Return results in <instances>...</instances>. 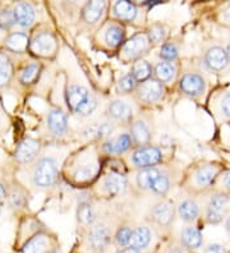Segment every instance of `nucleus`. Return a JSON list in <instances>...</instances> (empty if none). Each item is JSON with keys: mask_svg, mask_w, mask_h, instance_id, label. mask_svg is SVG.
Segmentation results:
<instances>
[{"mask_svg": "<svg viewBox=\"0 0 230 253\" xmlns=\"http://www.w3.org/2000/svg\"><path fill=\"white\" fill-rule=\"evenodd\" d=\"M58 176V167L55 160L50 158L41 159L36 165L34 173V183L37 187L46 188L54 184Z\"/></svg>", "mask_w": 230, "mask_h": 253, "instance_id": "1", "label": "nucleus"}, {"mask_svg": "<svg viewBox=\"0 0 230 253\" xmlns=\"http://www.w3.org/2000/svg\"><path fill=\"white\" fill-rule=\"evenodd\" d=\"M230 198L224 193H216L210 198L209 207H207V221L210 224H219L223 221V217L229 210Z\"/></svg>", "mask_w": 230, "mask_h": 253, "instance_id": "2", "label": "nucleus"}, {"mask_svg": "<svg viewBox=\"0 0 230 253\" xmlns=\"http://www.w3.org/2000/svg\"><path fill=\"white\" fill-rule=\"evenodd\" d=\"M163 159V154L159 148L153 147V146H146V147L138 148L137 151L133 154V163L136 167L139 168H152L153 165H156Z\"/></svg>", "mask_w": 230, "mask_h": 253, "instance_id": "3", "label": "nucleus"}, {"mask_svg": "<svg viewBox=\"0 0 230 253\" xmlns=\"http://www.w3.org/2000/svg\"><path fill=\"white\" fill-rule=\"evenodd\" d=\"M40 142L34 138L23 139L15 150V160L21 164H28L40 152Z\"/></svg>", "mask_w": 230, "mask_h": 253, "instance_id": "4", "label": "nucleus"}, {"mask_svg": "<svg viewBox=\"0 0 230 253\" xmlns=\"http://www.w3.org/2000/svg\"><path fill=\"white\" fill-rule=\"evenodd\" d=\"M181 90L185 95L189 96H198L205 92L206 90V82L197 73H187L184 74L181 81Z\"/></svg>", "mask_w": 230, "mask_h": 253, "instance_id": "5", "label": "nucleus"}, {"mask_svg": "<svg viewBox=\"0 0 230 253\" xmlns=\"http://www.w3.org/2000/svg\"><path fill=\"white\" fill-rule=\"evenodd\" d=\"M164 92L163 84L156 80L144 81L141 86L138 87L137 95L138 99H141L144 102H155L161 97Z\"/></svg>", "mask_w": 230, "mask_h": 253, "instance_id": "6", "label": "nucleus"}, {"mask_svg": "<svg viewBox=\"0 0 230 253\" xmlns=\"http://www.w3.org/2000/svg\"><path fill=\"white\" fill-rule=\"evenodd\" d=\"M89 242L91 244V248L96 252H102L106 250V247L110 243V232L102 224L95 225L90 230Z\"/></svg>", "mask_w": 230, "mask_h": 253, "instance_id": "7", "label": "nucleus"}, {"mask_svg": "<svg viewBox=\"0 0 230 253\" xmlns=\"http://www.w3.org/2000/svg\"><path fill=\"white\" fill-rule=\"evenodd\" d=\"M205 63L211 71L221 72L227 68L229 60H228L227 53L223 47L212 46L206 51Z\"/></svg>", "mask_w": 230, "mask_h": 253, "instance_id": "8", "label": "nucleus"}, {"mask_svg": "<svg viewBox=\"0 0 230 253\" xmlns=\"http://www.w3.org/2000/svg\"><path fill=\"white\" fill-rule=\"evenodd\" d=\"M31 49L39 55H49L55 49V37L50 32H43L37 35L34 41L31 42Z\"/></svg>", "mask_w": 230, "mask_h": 253, "instance_id": "9", "label": "nucleus"}, {"mask_svg": "<svg viewBox=\"0 0 230 253\" xmlns=\"http://www.w3.org/2000/svg\"><path fill=\"white\" fill-rule=\"evenodd\" d=\"M13 16H14L15 23H18L21 27L27 28L32 26L35 22L36 14L32 5L28 3H19L14 6L13 9Z\"/></svg>", "mask_w": 230, "mask_h": 253, "instance_id": "10", "label": "nucleus"}, {"mask_svg": "<svg viewBox=\"0 0 230 253\" xmlns=\"http://www.w3.org/2000/svg\"><path fill=\"white\" fill-rule=\"evenodd\" d=\"M152 216L155 219V221L157 224H160V225H169L174 220V207L168 201L161 202V204H157L152 209Z\"/></svg>", "mask_w": 230, "mask_h": 253, "instance_id": "11", "label": "nucleus"}, {"mask_svg": "<svg viewBox=\"0 0 230 253\" xmlns=\"http://www.w3.org/2000/svg\"><path fill=\"white\" fill-rule=\"evenodd\" d=\"M47 126H49V129L56 136L64 134L68 128L67 115L59 109L51 110L47 115Z\"/></svg>", "mask_w": 230, "mask_h": 253, "instance_id": "12", "label": "nucleus"}, {"mask_svg": "<svg viewBox=\"0 0 230 253\" xmlns=\"http://www.w3.org/2000/svg\"><path fill=\"white\" fill-rule=\"evenodd\" d=\"M148 47V39L144 35H136L124 45V53L129 58H138Z\"/></svg>", "mask_w": 230, "mask_h": 253, "instance_id": "13", "label": "nucleus"}, {"mask_svg": "<svg viewBox=\"0 0 230 253\" xmlns=\"http://www.w3.org/2000/svg\"><path fill=\"white\" fill-rule=\"evenodd\" d=\"M216 175H218V168L211 164H206V165H201L197 169L196 174H194V180H196L197 185L206 188V187L211 185Z\"/></svg>", "mask_w": 230, "mask_h": 253, "instance_id": "14", "label": "nucleus"}, {"mask_svg": "<svg viewBox=\"0 0 230 253\" xmlns=\"http://www.w3.org/2000/svg\"><path fill=\"white\" fill-rule=\"evenodd\" d=\"M90 92L87 88L82 86H72L67 92V102L68 106L73 111L78 110L83 102L90 97Z\"/></svg>", "mask_w": 230, "mask_h": 253, "instance_id": "15", "label": "nucleus"}, {"mask_svg": "<svg viewBox=\"0 0 230 253\" xmlns=\"http://www.w3.org/2000/svg\"><path fill=\"white\" fill-rule=\"evenodd\" d=\"M151 241V232L146 226H138L137 229L132 230L131 241H129V247L135 250H143L148 246Z\"/></svg>", "mask_w": 230, "mask_h": 253, "instance_id": "16", "label": "nucleus"}, {"mask_svg": "<svg viewBox=\"0 0 230 253\" xmlns=\"http://www.w3.org/2000/svg\"><path fill=\"white\" fill-rule=\"evenodd\" d=\"M131 145H132V137L129 134H122V136L105 143L104 151L107 154H122V152L127 151Z\"/></svg>", "mask_w": 230, "mask_h": 253, "instance_id": "17", "label": "nucleus"}, {"mask_svg": "<svg viewBox=\"0 0 230 253\" xmlns=\"http://www.w3.org/2000/svg\"><path fill=\"white\" fill-rule=\"evenodd\" d=\"M182 242L189 250H197L202 246V234L197 228L188 226L182 230Z\"/></svg>", "mask_w": 230, "mask_h": 253, "instance_id": "18", "label": "nucleus"}, {"mask_svg": "<svg viewBox=\"0 0 230 253\" xmlns=\"http://www.w3.org/2000/svg\"><path fill=\"white\" fill-rule=\"evenodd\" d=\"M105 189L111 195H119L127 187L126 176L119 173H110L105 178Z\"/></svg>", "mask_w": 230, "mask_h": 253, "instance_id": "19", "label": "nucleus"}, {"mask_svg": "<svg viewBox=\"0 0 230 253\" xmlns=\"http://www.w3.org/2000/svg\"><path fill=\"white\" fill-rule=\"evenodd\" d=\"M5 46L14 53H25L28 47V36L23 32H14L5 39Z\"/></svg>", "mask_w": 230, "mask_h": 253, "instance_id": "20", "label": "nucleus"}, {"mask_svg": "<svg viewBox=\"0 0 230 253\" xmlns=\"http://www.w3.org/2000/svg\"><path fill=\"white\" fill-rule=\"evenodd\" d=\"M49 239L46 235H35L25 244L23 253H46L49 250Z\"/></svg>", "mask_w": 230, "mask_h": 253, "instance_id": "21", "label": "nucleus"}, {"mask_svg": "<svg viewBox=\"0 0 230 253\" xmlns=\"http://www.w3.org/2000/svg\"><path fill=\"white\" fill-rule=\"evenodd\" d=\"M105 9L104 1H90L86 4L83 9V19L89 23H95L102 16V12Z\"/></svg>", "mask_w": 230, "mask_h": 253, "instance_id": "22", "label": "nucleus"}, {"mask_svg": "<svg viewBox=\"0 0 230 253\" xmlns=\"http://www.w3.org/2000/svg\"><path fill=\"white\" fill-rule=\"evenodd\" d=\"M114 13L123 21H133L137 17V8L129 1H117L114 5Z\"/></svg>", "mask_w": 230, "mask_h": 253, "instance_id": "23", "label": "nucleus"}, {"mask_svg": "<svg viewBox=\"0 0 230 253\" xmlns=\"http://www.w3.org/2000/svg\"><path fill=\"white\" fill-rule=\"evenodd\" d=\"M109 115L117 121H128L132 117V108L123 101H113L109 105Z\"/></svg>", "mask_w": 230, "mask_h": 253, "instance_id": "24", "label": "nucleus"}, {"mask_svg": "<svg viewBox=\"0 0 230 253\" xmlns=\"http://www.w3.org/2000/svg\"><path fill=\"white\" fill-rule=\"evenodd\" d=\"M178 212L181 219L184 220V221H188V222L194 221L199 213L198 205L192 200H185L179 205Z\"/></svg>", "mask_w": 230, "mask_h": 253, "instance_id": "25", "label": "nucleus"}, {"mask_svg": "<svg viewBox=\"0 0 230 253\" xmlns=\"http://www.w3.org/2000/svg\"><path fill=\"white\" fill-rule=\"evenodd\" d=\"M159 175V170L155 169V168H146V169L141 170L137 175L138 187L142 189L151 188L152 183L155 182V179H156Z\"/></svg>", "mask_w": 230, "mask_h": 253, "instance_id": "26", "label": "nucleus"}, {"mask_svg": "<svg viewBox=\"0 0 230 253\" xmlns=\"http://www.w3.org/2000/svg\"><path fill=\"white\" fill-rule=\"evenodd\" d=\"M13 76L12 60L5 53H0V87L5 86Z\"/></svg>", "mask_w": 230, "mask_h": 253, "instance_id": "27", "label": "nucleus"}, {"mask_svg": "<svg viewBox=\"0 0 230 253\" xmlns=\"http://www.w3.org/2000/svg\"><path fill=\"white\" fill-rule=\"evenodd\" d=\"M132 137L138 145H146L151 138L148 126L143 122H136L132 126Z\"/></svg>", "mask_w": 230, "mask_h": 253, "instance_id": "28", "label": "nucleus"}, {"mask_svg": "<svg viewBox=\"0 0 230 253\" xmlns=\"http://www.w3.org/2000/svg\"><path fill=\"white\" fill-rule=\"evenodd\" d=\"M155 74L159 82H170L175 76V67L173 63L160 62L155 67Z\"/></svg>", "mask_w": 230, "mask_h": 253, "instance_id": "29", "label": "nucleus"}, {"mask_svg": "<svg viewBox=\"0 0 230 253\" xmlns=\"http://www.w3.org/2000/svg\"><path fill=\"white\" fill-rule=\"evenodd\" d=\"M151 72H152V69H151V65L148 64L147 62L141 60V62L136 63L135 67H133L132 76L136 81L144 82V81L150 80Z\"/></svg>", "mask_w": 230, "mask_h": 253, "instance_id": "30", "label": "nucleus"}, {"mask_svg": "<svg viewBox=\"0 0 230 253\" xmlns=\"http://www.w3.org/2000/svg\"><path fill=\"white\" fill-rule=\"evenodd\" d=\"M105 39H106V42L110 46L115 47L118 45H120L123 42V40H124V31H123V28H120L119 26H110V27L107 28Z\"/></svg>", "mask_w": 230, "mask_h": 253, "instance_id": "31", "label": "nucleus"}, {"mask_svg": "<svg viewBox=\"0 0 230 253\" xmlns=\"http://www.w3.org/2000/svg\"><path fill=\"white\" fill-rule=\"evenodd\" d=\"M77 216H78V220L83 222V224H92L96 215L95 211H93V207L91 205L81 204L80 207H78V211H77Z\"/></svg>", "mask_w": 230, "mask_h": 253, "instance_id": "32", "label": "nucleus"}, {"mask_svg": "<svg viewBox=\"0 0 230 253\" xmlns=\"http://www.w3.org/2000/svg\"><path fill=\"white\" fill-rule=\"evenodd\" d=\"M178 47L173 42L164 43L163 46H161V50H160V56L164 59V62H173V60L178 58Z\"/></svg>", "mask_w": 230, "mask_h": 253, "instance_id": "33", "label": "nucleus"}, {"mask_svg": "<svg viewBox=\"0 0 230 253\" xmlns=\"http://www.w3.org/2000/svg\"><path fill=\"white\" fill-rule=\"evenodd\" d=\"M39 72H40V67H39V64H36V63L28 64L27 67L22 71L21 81L26 84H32V82L37 78V76H39Z\"/></svg>", "mask_w": 230, "mask_h": 253, "instance_id": "34", "label": "nucleus"}, {"mask_svg": "<svg viewBox=\"0 0 230 253\" xmlns=\"http://www.w3.org/2000/svg\"><path fill=\"white\" fill-rule=\"evenodd\" d=\"M95 167L93 165H83V167H80L76 170L74 173V178L78 182H86V180H90L92 176L95 175Z\"/></svg>", "mask_w": 230, "mask_h": 253, "instance_id": "35", "label": "nucleus"}, {"mask_svg": "<svg viewBox=\"0 0 230 253\" xmlns=\"http://www.w3.org/2000/svg\"><path fill=\"white\" fill-rule=\"evenodd\" d=\"M169 187H170V182H169V178L166 175H159L155 179V182L152 183L151 188L155 193L157 195H165L166 192L169 191Z\"/></svg>", "mask_w": 230, "mask_h": 253, "instance_id": "36", "label": "nucleus"}, {"mask_svg": "<svg viewBox=\"0 0 230 253\" xmlns=\"http://www.w3.org/2000/svg\"><path fill=\"white\" fill-rule=\"evenodd\" d=\"M166 28L163 25H153L148 31V39L151 42L159 43L165 40Z\"/></svg>", "mask_w": 230, "mask_h": 253, "instance_id": "37", "label": "nucleus"}, {"mask_svg": "<svg viewBox=\"0 0 230 253\" xmlns=\"http://www.w3.org/2000/svg\"><path fill=\"white\" fill-rule=\"evenodd\" d=\"M15 23L13 10L3 9L0 12V30H9Z\"/></svg>", "mask_w": 230, "mask_h": 253, "instance_id": "38", "label": "nucleus"}, {"mask_svg": "<svg viewBox=\"0 0 230 253\" xmlns=\"http://www.w3.org/2000/svg\"><path fill=\"white\" fill-rule=\"evenodd\" d=\"M96 106H97V102H96V99L93 97V96H90L89 99L86 100V101L83 102L82 105L78 108V110L76 111L77 114H81L83 115V117H87V115H90L91 113H93V110L96 109Z\"/></svg>", "mask_w": 230, "mask_h": 253, "instance_id": "39", "label": "nucleus"}, {"mask_svg": "<svg viewBox=\"0 0 230 253\" xmlns=\"http://www.w3.org/2000/svg\"><path fill=\"white\" fill-rule=\"evenodd\" d=\"M136 82H137V81L133 78L132 74H126V76H123L119 81L120 90L124 91V92H129V91L135 90Z\"/></svg>", "mask_w": 230, "mask_h": 253, "instance_id": "40", "label": "nucleus"}, {"mask_svg": "<svg viewBox=\"0 0 230 253\" xmlns=\"http://www.w3.org/2000/svg\"><path fill=\"white\" fill-rule=\"evenodd\" d=\"M131 235H132V230L127 226L119 229L117 233V243L120 247H126L129 246V241H131Z\"/></svg>", "mask_w": 230, "mask_h": 253, "instance_id": "41", "label": "nucleus"}, {"mask_svg": "<svg viewBox=\"0 0 230 253\" xmlns=\"http://www.w3.org/2000/svg\"><path fill=\"white\" fill-rule=\"evenodd\" d=\"M113 130L111 126L109 123H102L100 126H95V128H92L91 132L92 134H95L97 138H102V137L107 136V134H110V132Z\"/></svg>", "mask_w": 230, "mask_h": 253, "instance_id": "42", "label": "nucleus"}, {"mask_svg": "<svg viewBox=\"0 0 230 253\" xmlns=\"http://www.w3.org/2000/svg\"><path fill=\"white\" fill-rule=\"evenodd\" d=\"M205 253H227V250H225L224 246H221V244L214 243L207 246L205 250Z\"/></svg>", "mask_w": 230, "mask_h": 253, "instance_id": "43", "label": "nucleus"}, {"mask_svg": "<svg viewBox=\"0 0 230 253\" xmlns=\"http://www.w3.org/2000/svg\"><path fill=\"white\" fill-rule=\"evenodd\" d=\"M221 109H223V113H224L227 117L230 118V93H228V95H225L224 97H223Z\"/></svg>", "mask_w": 230, "mask_h": 253, "instance_id": "44", "label": "nucleus"}, {"mask_svg": "<svg viewBox=\"0 0 230 253\" xmlns=\"http://www.w3.org/2000/svg\"><path fill=\"white\" fill-rule=\"evenodd\" d=\"M223 183H224V187L230 191V171H227L223 178Z\"/></svg>", "mask_w": 230, "mask_h": 253, "instance_id": "45", "label": "nucleus"}, {"mask_svg": "<svg viewBox=\"0 0 230 253\" xmlns=\"http://www.w3.org/2000/svg\"><path fill=\"white\" fill-rule=\"evenodd\" d=\"M168 253H184V251L181 246H173V247L169 248Z\"/></svg>", "mask_w": 230, "mask_h": 253, "instance_id": "46", "label": "nucleus"}, {"mask_svg": "<svg viewBox=\"0 0 230 253\" xmlns=\"http://www.w3.org/2000/svg\"><path fill=\"white\" fill-rule=\"evenodd\" d=\"M119 253H139V251L135 250V248H132V247H128V248H126V250L120 251Z\"/></svg>", "mask_w": 230, "mask_h": 253, "instance_id": "47", "label": "nucleus"}, {"mask_svg": "<svg viewBox=\"0 0 230 253\" xmlns=\"http://www.w3.org/2000/svg\"><path fill=\"white\" fill-rule=\"evenodd\" d=\"M223 16H224L225 21L230 22V6H228L227 9L224 10V13H223Z\"/></svg>", "mask_w": 230, "mask_h": 253, "instance_id": "48", "label": "nucleus"}, {"mask_svg": "<svg viewBox=\"0 0 230 253\" xmlns=\"http://www.w3.org/2000/svg\"><path fill=\"white\" fill-rule=\"evenodd\" d=\"M5 197V188H4V185L0 183V200H3Z\"/></svg>", "mask_w": 230, "mask_h": 253, "instance_id": "49", "label": "nucleus"}, {"mask_svg": "<svg viewBox=\"0 0 230 253\" xmlns=\"http://www.w3.org/2000/svg\"><path fill=\"white\" fill-rule=\"evenodd\" d=\"M225 53H227L228 60H229V62H230V42L228 43V46H227V50H225Z\"/></svg>", "mask_w": 230, "mask_h": 253, "instance_id": "50", "label": "nucleus"}, {"mask_svg": "<svg viewBox=\"0 0 230 253\" xmlns=\"http://www.w3.org/2000/svg\"><path fill=\"white\" fill-rule=\"evenodd\" d=\"M50 253H60V252H59L58 250H55V251H52V252H50Z\"/></svg>", "mask_w": 230, "mask_h": 253, "instance_id": "51", "label": "nucleus"}]
</instances>
